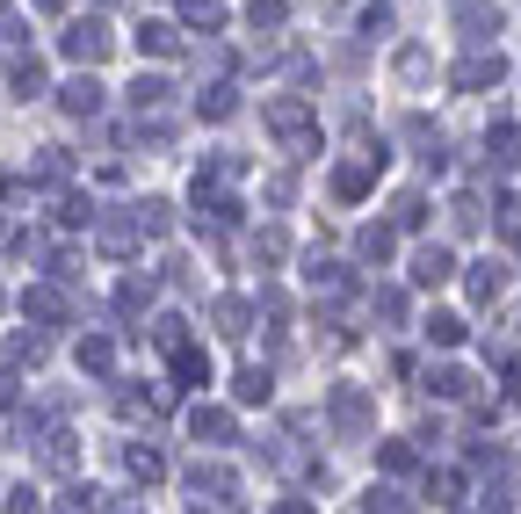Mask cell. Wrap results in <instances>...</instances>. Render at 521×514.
I'll return each mask as SVG.
<instances>
[{
    "label": "cell",
    "mask_w": 521,
    "mask_h": 514,
    "mask_svg": "<svg viewBox=\"0 0 521 514\" xmlns=\"http://www.w3.org/2000/svg\"><path fill=\"white\" fill-rule=\"evenodd\" d=\"M66 51H73V58H102V29H95V22H80L73 37H66Z\"/></svg>",
    "instance_id": "cell-1"
},
{
    "label": "cell",
    "mask_w": 521,
    "mask_h": 514,
    "mask_svg": "<svg viewBox=\"0 0 521 514\" xmlns=\"http://www.w3.org/2000/svg\"><path fill=\"white\" fill-rule=\"evenodd\" d=\"M102 102V87L95 80H73V95H66V109H95Z\"/></svg>",
    "instance_id": "cell-2"
},
{
    "label": "cell",
    "mask_w": 521,
    "mask_h": 514,
    "mask_svg": "<svg viewBox=\"0 0 521 514\" xmlns=\"http://www.w3.org/2000/svg\"><path fill=\"white\" fill-rule=\"evenodd\" d=\"M442 276H449V254H442V247L420 254V283H442Z\"/></svg>",
    "instance_id": "cell-3"
},
{
    "label": "cell",
    "mask_w": 521,
    "mask_h": 514,
    "mask_svg": "<svg viewBox=\"0 0 521 514\" xmlns=\"http://www.w3.org/2000/svg\"><path fill=\"white\" fill-rule=\"evenodd\" d=\"M196 435L203 442H225V413H196Z\"/></svg>",
    "instance_id": "cell-4"
}]
</instances>
